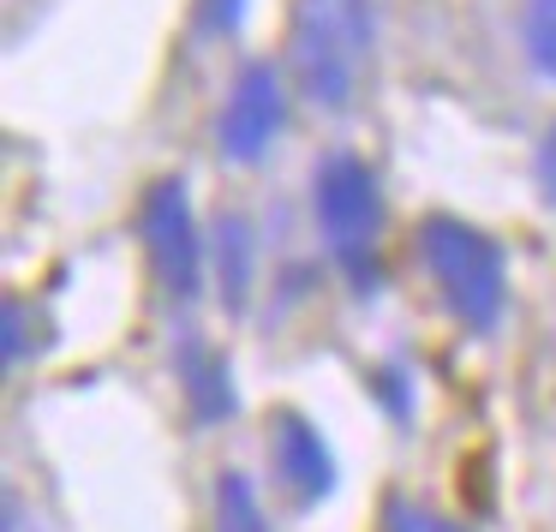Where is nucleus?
<instances>
[{
  "mask_svg": "<svg viewBox=\"0 0 556 532\" xmlns=\"http://www.w3.org/2000/svg\"><path fill=\"white\" fill-rule=\"evenodd\" d=\"M216 532H269L264 508H257L252 484L240 472H222L216 479Z\"/></svg>",
  "mask_w": 556,
  "mask_h": 532,
  "instance_id": "nucleus-9",
  "label": "nucleus"
},
{
  "mask_svg": "<svg viewBox=\"0 0 556 532\" xmlns=\"http://www.w3.org/2000/svg\"><path fill=\"white\" fill-rule=\"evenodd\" d=\"M383 532H460V527L443 515H431V508H419V503H389Z\"/></svg>",
  "mask_w": 556,
  "mask_h": 532,
  "instance_id": "nucleus-11",
  "label": "nucleus"
},
{
  "mask_svg": "<svg viewBox=\"0 0 556 532\" xmlns=\"http://www.w3.org/2000/svg\"><path fill=\"white\" fill-rule=\"evenodd\" d=\"M216 269H222V293H228V312H245L252 300V221L245 216H222L216 221Z\"/></svg>",
  "mask_w": 556,
  "mask_h": 532,
  "instance_id": "nucleus-8",
  "label": "nucleus"
},
{
  "mask_svg": "<svg viewBox=\"0 0 556 532\" xmlns=\"http://www.w3.org/2000/svg\"><path fill=\"white\" fill-rule=\"evenodd\" d=\"M269 460H276L281 491H288L300 508L324 503V496L336 491V460H329V443L317 436L312 419H300V413H276V425H269Z\"/></svg>",
  "mask_w": 556,
  "mask_h": 532,
  "instance_id": "nucleus-6",
  "label": "nucleus"
},
{
  "mask_svg": "<svg viewBox=\"0 0 556 532\" xmlns=\"http://www.w3.org/2000/svg\"><path fill=\"white\" fill-rule=\"evenodd\" d=\"M245 18V0H198V37H228L240 30Z\"/></svg>",
  "mask_w": 556,
  "mask_h": 532,
  "instance_id": "nucleus-12",
  "label": "nucleus"
},
{
  "mask_svg": "<svg viewBox=\"0 0 556 532\" xmlns=\"http://www.w3.org/2000/svg\"><path fill=\"white\" fill-rule=\"evenodd\" d=\"M520 49H527L532 73L556 85V0H532L520 13Z\"/></svg>",
  "mask_w": 556,
  "mask_h": 532,
  "instance_id": "nucleus-10",
  "label": "nucleus"
},
{
  "mask_svg": "<svg viewBox=\"0 0 556 532\" xmlns=\"http://www.w3.org/2000/svg\"><path fill=\"white\" fill-rule=\"evenodd\" d=\"M288 126V90H281L276 66L252 61L240 78H233L228 102H222V121H216V144L228 162H264V150L281 138Z\"/></svg>",
  "mask_w": 556,
  "mask_h": 532,
  "instance_id": "nucleus-5",
  "label": "nucleus"
},
{
  "mask_svg": "<svg viewBox=\"0 0 556 532\" xmlns=\"http://www.w3.org/2000/svg\"><path fill=\"white\" fill-rule=\"evenodd\" d=\"M180 383H186V395H192L198 419H228L233 413V377H228V365H222V353L210 347V341H198V335L180 341Z\"/></svg>",
  "mask_w": 556,
  "mask_h": 532,
  "instance_id": "nucleus-7",
  "label": "nucleus"
},
{
  "mask_svg": "<svg viewBox=\"0 0 556 532\" xmlns=\"http://www.w3.org/2000/svg\"><path fill=\"white\" fill-rule=\"evenodd\" d=\"M539 186H544V198L556 204V126L544 132V144H539Z\"/></svg>",
  "mask_w": 556,
  "mask_h": 532,
  "instance_id": "nucleus-13",
  "label": "nucleus"
},
{
  "mask_svg": "<svg viewBox=\"0 0 556 532\" xmlns=\"http://www.w3.org/2000/svg\"><path fill=\"white\" fill-rule=\"evenodd\" d=\"M312 204H317V228H324V245L336 257V269L353 288H371L377 281V233H383L377 174L353 150H329L312 174Z\"/></svg>",
  "mask_w": 556,
  "mask_h": 532,
  "instance_id": "nucleus-3",
  "label": "nucleus"
},
{
  "mask_svg": "<svg viewBox=\"0 0 556 532\" xmlns=\"http://www.w3.org/2000/svg\"><path fill=\"white\" fill-rule=\"evenodd\" d=\"M138 233L150 245V269L156 281L168 288V300L192 305L204 293V264H210V245L198 233V216H192V186L180 174H162L150 180L144 204H138Z\"/></svg>",
  "mask_w": 556,
  "mask_h": 532,
  "instance_id": "nucleus-4",
  "label": "nucleus"
},
{
  "mask_svg": "<svg viewBox=\"0 0 556 532\" xmlns=\"http://www.w3.org/2000/svg\"><path fill=\"white\" fill-rule=\"evenodd\" d=\"M419 257L431 269L443 305L472 329V335H491L508 312V264L496 252V240L484 228L460 216H425L419 228Z\"/></svg>",
  "mask_w": 556,
  "mask_h": 532,
  "instance_id": "nucleus-2",
  "label": "nucleus"
},
{
  "mask_svg": "<svg viewBox=\"0 0 556 532\" xmlns=\"http://www.w3.org/2000/svg\"><path fill=\"white\" fill-rule=\"evenodd\" d=\"M377 66V0H293L288 73L324 114H348Z\"/></svg>",
  "mask_w": 556,
  "mask_h": 532,
  "instance_id": "nucleus-1",
  "label": "nucleus"
}]
</instances>
